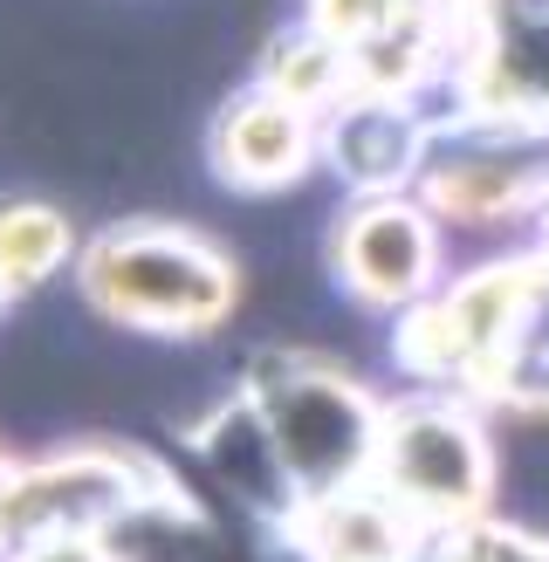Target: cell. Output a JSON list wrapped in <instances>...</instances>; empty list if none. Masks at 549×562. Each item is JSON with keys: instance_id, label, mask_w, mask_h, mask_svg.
<instances>
[{"instance_id": "obj_3", "label": "cell", "mask_w": 549, "mask_h": 562, "mask_svg": "<svg viewBox=\"0 0 549 562\" xmlns=\"http://www.w3.org/2000/svg\"><path fill=\"white\" fill-rule=\"evenodd\" d=\"M481 481V453L453 418H412L399 432V487L439 501V508H460Z\"/></svg>"}, {"instance_id": "obj_7", "label": "cell", "mask_w": 549, "mask_h": 562, "mask_svg": "<svg viewBox=\"0 0 549 562\" xmlns=\"http://www.w3.org/2000/svg\"><path fill=\"white\" fill-rule=\"evenodd\" d=\"M0 274H8V268H0Z\"/></svg>"}, {"instance_id": "obj_5", "label": "cell", "mask_w": 549, "mask_h": 562, "mask_svg": "<svg viewBox=\"0 0 549 562\" xmlns=\"http://www.w3.org/2000/svg\"><path fill=\"white\" fill-rule=\"evenodd\" d=\"M227 145H234V172L274 179V172H289V165H295L302 137H295V117H289L282 103H247V110H234Z\"/></svg>"}, {"instance_id": "obj_2", "label": "cell", "mask_w": 549, "mask_h": 562, "mask_svg": "<svg viewBox=\"0 0 549 562\" xmlns=\"http://www.w3.org/2000/svg\"><path fill=\"white\" fill-rule=\"evenodd\" d=\"M274 446L295 460V473H310V481H329V473H344L357 460V446H365V418L357 405L344 398L337 384H289L282 405H274Z\"/></svg>"}, {"instance_id": "obj_6", "label": "cell", "mask_w": 549, "mask_h": 562, "mask_svg": "<svg viewBox=\"0 0 549 562\" xmlns=\"http://www.w3.org/2000/svg\"><path fill=\"white\" fill-rule=\"evenodd\" d=\"M55 240H63V227H55L48 213H8V220H0V268L35 274L55 255Z\"/></svg>"}, {"instance_id": "obj_4", "label": "cell", "mask_w": 549, "mask_h": 562, "mask_svg": "<svg viewBox=\"0 0 549 562\" xmlns=\"http://www.w3.org/2000/svg\"><path fill=\"white\" fill-rule=\"evenodd\" d=\"M350 261L378 295H399L426 268V234L412 227L405 213H371V220H357V234H350Z\"/></svg>"}, {"instance_id": "obj_1", "label": "cell", "mask_w": 549, "mask_h": 562, "mask_svg": "<svg viewBox=\"0 0 549 562\" xmlns=\"http://www.w3.org/2000/svg\"><path fill=\"white\" fill-rule=\"evenodd\" d=\"M97 295L117 308H137L152 323H200L206 308H220L227 281L192 247H172V240H124L117 247L110 240L97 255Z\"/></svg>"}]
</instances>
